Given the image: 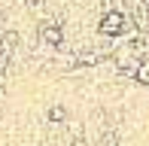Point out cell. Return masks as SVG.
Listing matches in <instances>:
<instances>
[{
	"label": "cell",
	"mask_w": 149,
	"mask_h": 146,
	"mask_svg": "<svg viewBox=\"0 0 149 146\" xmlns=\"http://www.w3.org/2000/svg\"><path fill=\"white\" fill-rule=\"evenodd\" d=\"M94 146H119V134L113 128H107V131H100V137H97V143Z\"/></svg>",
	"instance_id": "5"
},
{
	"label": "cell",
	"mask_w": 149,
	"mask_h": 146,
	"mask_svg": "<svg viewBox=\"0 0 149 146\" xmlns=\"http://www.w3.org/2000/svg\"><path fill=\"white\" fill-rule=\"evenodd\" d=\"M110 61L116 64V70H119V73H128V76H131V73H134V67H137V64L143 61V58H140L137 52L131 49V43L125 40V43H119L116 49L110 52Z\"/></svg>",
	"instance_id": "1"
},
{
	"label": "cell",
	"mask_w": 149,
	"mask_h": 146,
	"mask_svg": "<svg viewBox=\"0 0 149 146\" xmlns=\"http://www.w3.org/2000/svg\"><path fill=\"white\" fill-rule=\"evenodd\" d=\"M140 34H143V37H146V40H149V24H146V28H143V31H140Z\"/></svg>",
	"instance_id": "8"
},
{
	"label": "cell",
	"mask_w": 149,
	"mask_h": 146,
	"mask_svg": "<svg viewBox=\"0 0 149 146\" xmlns=\"http://www.w3.org/2000/svg\"><path fill=\"white\" fill-rule=\"evenodd\" d=\"M40 40H43L46 49H58V46L64 43V28H61L58 18H46V22L40 24Z\"/></svg>",
	"instance_id": "2"
},
{
	"label": "cell",
	"mask_w": 149,
	"mask_h": 146,
	"mask_svg": "<svg viewBox=\"0 0 149 146\" xmlns=\"http://www.w3.org/2000/svg\"><path fill=\"white\" fill-rule=\"evenodd\" d=\"M46 116H49V122H52V125H64V122H67V110L61 107V104L49 107V113H46Z\"/></svg>",
	"instance_id": "4"
},
{
	"label": "cell",
	"mask_w": 149,
	"mask_h": 146,
	"mask_svg": "<svg viewBox=\"0 0 149 146\" xmlns=\"http://www.w3.org/2000/svg\"><path fill=\"white\" fill-rule=\"evenodd\" d=\"M131 79L137 85H149V58H143V61L134 67V73H131Z\"/></svg>",
	"instance_id": "3"
},
{
	"label": "cell",
	"mask_w": 149,
	"mask_h": 146,
	"mask_svg": "<svg viewBox=\"0 0 149 146\" xmlns=\"http://www.w3.org/2000/svg\"><path fill=\"white\" fill-rule=\"evenodd\" d=\"M43 3H46V0H28V6H33V9H40Z\"/></svg>",
	"instance_id": "7"
},
{
	"label": "cell",
	"mask_w": 149,
	"mask_h": 146,
	"mask_svg": "<svg viewBox=\"0 0 149 146\" xmlns=\"http://www.w3.org/2000/svg\"><path fill=\"white\" fill-rule=\"evenodd\" d=\"M70 146H85V137H73V140H70Z\"/></svg>",
	"instance_id": "6"
}]
</instances>
